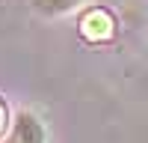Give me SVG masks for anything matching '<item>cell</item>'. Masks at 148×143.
I'll use <instances>...</instances> for the list:
<instances>
[{
  "label": "cell",
  "instance_id": "obj_1",
  "mask_svg": "<svg viewBox=\"0 0 148 143\" xmlns=\"http://www.w3.org/2000/svg\"><path fill=\"white\" fill-rule=\"evenodd\" d=\"M0 143H47V128L33 110H21L9 119Z\"/></svg>",
  "mask_w": 148,
  "mask_h": 143
},
{
  "label": "cell",
  "instance_id": "obj_2",
  "mask_svg": "<svg viewBox=\"0 0 148 143\" xmlns=\"http://www.w3.org/2000/svg\"><path fill=\"white\" fill-rule=\"evenodd\" d=\"M86 3H89V0H30L33 12L42 15V18H65L71 12L83 9Z\"/></svg>",
  "mask_w": 148,
  "mask_h": 143
},
{
  "label": "cell",
  "instance_id": "obj_3",
  "mask_svg": "<svg viewBox=\"0 0 148 143\" xmlns=\"http://www.w3.org/2000/svg\"><path fill=\"white\" fill-rule=\"evenodd\" d=\"M113 18L107 15L104 9H95V12H89L83 21H80V30H83V36L89 33V39H110L113 36Z\"/></svg>",
  "mask_w": 148,
  "mask_h": 143
},
{
  "label": "cell",
  "instance_id": "obj_4",
  "mask_svg": "<svg viewBox=\"0 0 148 143\" xmlns=\"http://www.w3.org/2000/svg\"><path fill=\"white\" fill-rule=\"evenodd\" d=\"M6 125H9V110H6V101L0 99V137L6 134Z\"/></svg>",
  "mask_w": 148,
  "mask_h": 143
}]
</instances>
